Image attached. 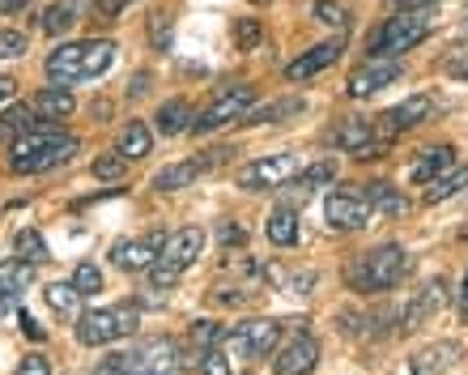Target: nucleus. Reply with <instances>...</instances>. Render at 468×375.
<instances>
[{
    "label": "nucleus",
    "instance_id": "nucleus-1",
    "mask_svg": "<svg viewBox=\"0 0 468 375\" xmlns=\"http://www.w3.org/2000/svg\"><path fill=\"white\" fill-rule=\"evenodd\" d=\"M413 269V256H409L400 243H379L370 252H357L346 264V286L357 295H383V290H396Z\"/></svg>",
    "mask_w": 468,
    "mask_h": 375
},
{
    "label": "nucleus",
    "instance_id": "nucleus-2",
    "mask_svg": "<svg viewBox=\"0 0 468 375\" xmlns=\"http://www.w3.org/2000/svg\"><path fill=\"white\" fill-rule=\"evenodd\" d=\"M77 150H81L77 137H69V133H60V128H51V124H38L30 133H22V137H13L9 171H17V176H43V171L64 166Z\"/></svg>",
    "mask_w": 468,
    "mask_h": 375
},
{
    "label": "nucleus",
    "instance_id": "nucleus-3",
    "mask_svg": "<svg viewBox=\"0 0 468 375\" xmlns=\"http://www.w3.org/2000/svg\"><path fill=\"white\" fill-rule=\"evenodd\" d=\"M115 60V43L112 38H86V43H60L48 56V77L51 86H77L90 77H102Z\"/></svg>",
    "mask_w": 468,
    "mask_h": 375
},
{
    "label": "nucleus",
    "instance_id": "nucleus-4",
    "mask_svg": "<svg viewBox=\"0 0 468 375\" xmlns=\"http://www.w3.org/2000/svg\"><path fill=\"white\" fill-rule=\"evenodd\" d=\"M205 252V230L200 226H184V230H175L166 235L162 243V256L149 264V290H171L179 277H184L187 264H197V256Z\"/></svg>",
    "mask_w": 468,
    "mask_h": 375
},
{
    "label": "nucleus",
    "instance_id": "nucleus-5",
    "mask_svg": "<svg viewBox=\"0 0 468 375\" xmlns=\"http://www.w3.org/2000/svg\"><path fill=\"white\" fill-rule=\"evenodd\" d=\"M426 38H431V17H426V9H400L396 17H388V22L370 35L367 56H400V51H413L418 43H426Z\"/></svg>",
    "mask_w": 468,
    "mask_h": 375
},
{
    "label": "nucleus",
    "instance_id": "nucleus-6",
    "mask_svg": "<svg viewBox=\"0 0 468 375\" xmlns=\"http://www.w3.org/2000/svg\"><path fill=\"white\" fill-rule=\"evenodd\" d=\"M141 325V312L133 303H115V307H94V312L77 316V341L81 346H112V341L133 338Z\"/></svg>",
    "mask_w": 468,
    "mask_h": 375
},
{
    "label": "nucleus",
    "instance_id": "nucleus-7",
    "mask_svg": "<svg viewBox=\"0 0 468 375\" xmlns=\"http://www.w3.org/2000/svg\"><path fill=\"white\" fill-rule=\"evenodd\" d=\"M282 325L285 320H243V325L226 328L222 350L230 359H264V354H277L282 346Z\"/></svg>",
    "mask_w": 468,
    "mask_h": 375
},
{
    "label": "nucleus",
    "instance_id": "nucleus-8",
    "mask_svg": "<svg viewBox=\"0 0 468 375\" xmlns=\"http://www.w3.org/2000/svg\"><path fill=\"white\" fill-rule=\"evenodd\" d=\"M251 107H256V90L247 86V81H239V86L222 90L200 115H192V133H218V128H226L230 120H243Z\"/></svg>",
    "mask_w": 468,
    "mask_h": 375
},
{
    "label": "nucleus",
    "instance_id": "nucleus-9",
    "mask_svg": "<svg viewBox=\"0 0 468 375\" xmlns=\"http://www.w3.org/2000/svg\"><path fill=\"white\" fill-rule=\"evenodd\" d=\"M298 171H303V166H298V154H264V158H256V163H247L243 171H239V188H243V192H277V188H285Z\"/></svg>",
    "mask_w": 468,
    "mask_h": 375
},
{
    "label": "nucleus",
    "instance_id": "nucleus-10",
    "mask_svg": "<svg viewBox=\"0 0 468 375\" xmlns=\"http://www.w3.org/2000/svg\"><path fill=\"white\" fill-rule=\"evenodd\" d=\"M370 218H375V205H370L357 188H341V192H333V197L324 200V222H328V230H341V235L367 230Z\"/></svg>",
    "mask_w": 468,
    "mask_h": 375
},
{
    "label": "nucleus",
    "instance_id": "nucleus-11",
    "mask_svg": "<svg viewBox=\"0 0 468 375\" xmlns=\"http://www.w3.org/2000/svg\"><path fill=\"white\" fill-rule=\"evenodd\" d=\"M128 359H133L136 375H179V371H184L179 346H175L171 338H145V341H136L133 350H128Z\"/></svg>",
    "mask_w": 468,
    "mask_h": 375
},
{
    "label": "nucleus",
    "instance_id": "nucleus-12",
    "mask_svg": "<svg viewBox=\"0 0 468 375\" xmlns=\"http://www.w3.org/2000/svg\"><path fill=\"white\" fill-rule=\"evenodd\" d=\"M400 60L396 56H367V64H357L354 73H349L346 81V94L349 99H367V94H379L383 86H392V81H400Z\"/></svg>",
    "mask_w": 468,
    "mask_h": 375
},
{
    "label": "nucleus",
    "instance_id": "nucleus-13",
    "mask_svg": "<svg viewBox=\"0 0 468 375\" xmlns=\"http://www.w3.org/2000/svg\"><path fill=\"white\" fill-rule=\"evenodd\" d=\"M230 154H234V150H226V145H218V150L200 154V158H184V163L162 166L158 176H154V188H158V192H179V188H187V184H192V179L209 176L213 166H222L226 158H230Z\"/></svg>",
    "mask_w": 468,
    "mask_h": 375
},
{
    "label": "nucleus",
    "instance_id": "nucleus-14",
    "mask_svg": "<svg viewBox=\"0 0 468 375\" xmlns=\"http://www.w3.org/2000/svg\"><path fill=\"white\" fill-rule=\"evenodd\" d=\"M162 243H166L162 230H149V235H136V239H120V243H112V264L123 269V273H145L149 264L162 256Z\"/></svg>",
    "mask_w": 468,
    "mask_h": 375
},
{
    "label": "nucleus",
    "instance_id": "nucleus-15",
    "mask_svg": "<svg viewBox=\"0 0 468 375\" xmlns=\"http://www.w3.org/2000/svg\"><path fill=\"white\" fill-rule=\"evenodd\" d=\"M333 145L354 154V158H379V154L388 150V141L375 137V124H370V120H341V124L333 128Z\"/></svg>",
    "mask_w": 468,
    "mask_h": 375
},
{
    "label": "nucleus",
    "instance_id": "nucleus-16",
    "mask_svg": "<svg viewBox=\"0 0 468 375\" xmlns=\"http://www.w3.org/2000/svg\"><path fill=\"white\" fill-rule=\"evenodd\" d=\"M434 115V99L431 94H413V99H405L400 107H392V112H383L379 115V133L383 141H392L396 133H409V128H418V124H426Z\"/></svg>",
    "mask_w": 468,
    "mask_h": 375
},
{
    "label": "nucleus",
    "instance_id": "nucleus-17",
    "mask_svg": "<svg viewBox=\"0 0 468 375\" xmlns=\"http://www.w3.org/2000/svg\"><path fill=\"white\" fill-rule=\"evenodd\" d=\"M315 363H320V341L311 338V333H298L294 341L277 346V359H272L277 375H311Z\"/></svg>",
    "mask_w": 468,
    "mask_h": 375
},
{
    "label": "nucleus",
    "instance_id": "nucleus-18",
    "mask_svg": "<svg viewBox=\"0 0 468 375\" xmlns=\"http://www.w3.org/2000/svg\"><path fill=\"white\" fill-rule=\"evenodd\" d=\"M443 307H447V282H443V277H434V282H426V286L418 290V299L400 312V328H418L421 320L439 316Z\"/></svg>",
    "mask_w": 468,
    "mask_h": 375
},
{
    "label": "nucleus",
    "instance_id": "nucleus-19",
    "mask_svg": "<svg viewBox=\"0 0 468 375\" xmlns=\"http://www.w3.org/2000/svg\"><path fill=\"white\" fill-rule=\"evenodd\" d=\"M336 56H341V38H328V43H315L311 51H303L298 60L285 64V77L290 81H311L315 73H324L328 64H336Z\"/></svg>",
    "mask_w": 468,
    "mask_h": 375
},
{
    "label": "nucleus",
    "instance_id": "nucleus-20",
    "mask_svg": "<svg viewBox=\"0 0 468 375\" xmlns=\"http://www.w3.org/2000/svg\"><path fill=\"white\" fill-rule=\"evenodd\" d=\"M26 286H30V264L22 256L17 261H0V316H9L22 303Z\"/></svg>",
    "mask_w": 468,
    "mask_h": 375
},
{
    "label": "nucleus",
    "instance_id": "nucleus-21",
    "mask_svg": "<svg viewBox=\"0 0 468 375\" xmlns=\"http://www.w3.org/2000/svg\"><path fill=\"white\" fill-rule=\"evenodd\" d=\"M456 359H460L456 341H434V346H426V350H418L409 359V371L413 375H447Z\"/></svg>",
    "mask_w": 468,
    "mask_h": 375
},
{
    "label": "nucleus",
    "instance_id": "nucleus-22",
    "mask_svg": "<svg viewBox=\"0 0 468 375\" xmlns=\"http://www.w3.org/2000/svg\"><path fill=\"white\" fill-rule=\"evenodd\" d=\"M452 166H456V150H452V145H431V150H421V158L413 163L409 179H413V184H434V179L443 176V171H452Z\"/></svg>",
    "mask_w": 468,
    "mask_h": 375
},
{
    "label": "nucleus",
    "instance_id": "nucleus-23",
    "mask_svg": "<svg viewBox=\"0 0 468 375\" xmlns=\"http://www.w3.org/2000/svg\"><path fill=\"white\" fill-rule=\"evenodd\" d=\"M30 107H35V115L43 120V124H51V120L73 115V94H69L64 86H48V90H38L35 99H30Z\"/></svg>",
    "mask_w": 468,
    "mask_h": 375
},
{
    "label": "nucleus",
    "instance_id": "nucleus-24",
    "mask_svg": "<svg viewBox=\"0 0 468 375\" xmlns=\"http://www.w3.org/2000/svg\"><path fill=\"white\" fill-rule=\"evenodd\" d=\"M362 197L375 205V213H388V218H400V213H409V200L400 188L383 184V179H375V184H362Z\"/></svg>",
    "mask_w": 468,
    "mask_h": 375
},
{
    "label": "nucleus",
    "instance_id": "nucleus-25",
    "mask_svg": "<svg viewBox=\"0 0 468 375\" xmlns=\"http://www.w3.org/2000/svg\"><path fill=\"white\" fill-rule=\"evenodd\" d=\"M86 5H94V0H56V5L43 13V30H48V35H64L73 22H81Z\"/></svg>",
    "mask_w": 468,
    "mask_h": 375
},
{
    "label": "nucleus",
    "instance_id": "nucleus-26",
    "mask_svg": "<svg viewBox=\"0 0 468 375\" xmlns=\"http://www.w3.org/2000/svg\"><path fill=\"white\" fill-rule=\"evenodd\" d=\"M264 235L277 243V248H290V243H298V213L294 209H272L269 222H264Z\"/></svg>",
    "mask_w": 468,
    "mask_h": 375
},
{
    "label": "nucleus",
    "instance_id": "nucleus-27",
    "mask_svg": "<svg viewBox=\"0 0 468 375\" xmlns=\"http://www.w3.org/2000/svg\"><path fill=\"white\" fill-rule=\"evenodd\" d=\"M336 179V163L333 158H324V163H311L307 171H298L294 176V192H298V200H307L315 188H324V184H333Z\"/></svg>",
    "mask_w": 468,
    "mask_h": 375
},
{
    "label": "nucleus",
    "instance_id": "nucleus-28",
    "mask_svg": "<svg viewBox=\"0 0 468 375\" xmlns=\"http://www.w3.org/2000/svg\"><path fill=\"white\" fill-rule=\"evenodd\" d=\"M192 128V107L184 99H171L158 107V133L162 137H175V133H187Z\"/></svg>",
    "mask_w": 468,
    "mask_h": 375
},
{
    "label": "nucleus",
    "instance_id": "nucleus-29",
    "mask_svg": "<svg viewBox=\"0 0 468 375\" xmlns=\"http://www.w3.org/2000/svg\"><path fill=\"white\" fill-rule=\"evenodd\" d=\"M307 107L303 99H282V102H264V107H251V112L239 120V124H277V120H285V115H298Z\"/></svg>",
    "mask_w": 468,
    "mask_h": 375
},
{
    "label": "nucleus",
    "instance_id": "nucleus-30",
    "mask_svg": "<svg viewBox=\"0 0 468 375\" xmlns=\"http://www.w3.org/2000/svg\"><path fill=\"white\" fill-rule=\"evenodd\" d=\"M460 188H468V166H452V171H443L434 184H426V192H421V197L431 200V205H439V200L456 197Z\"/></svg>",
    "mask_w": 468,
    "mask_h": 375
},
{
    "label": "nucleus",
    "instance_id": "nucleus-31",
    "mask_svg": "<svg viewBox=\"0 0 468 375\" xmlns=\"http://www.w3.org/2000/svg\"><path fill=\"white\" fill-rule=\"evenodd\" d=\"M149 150H154V133L141 120H128V128L120 133V154L123 158H145Z\"/></svg>",
    "mask_w": 468,
    "mask_h": 375
},
{
    "label": "nucleus",
    "instance_id": "nucleus-32",
    "mask_svg": "<svg viewBox=\"0 0 468 375\" xmlns=\"http://www.w3.org/2000/svg\"><path fill=\"white\" fill-rule=\"evenodd\" d=\"M13 248H17V256H22L26 264H43L51 256L48 243H43V235H38L35 226H22V230H17V239H13Z\"/></svg>",
    "mask_w": 468,
    "mask_h": 375
},
{
    "label": "nucleus",
    "instance_id": "nucleus-33",
    "mask_svg": "<svg viewBox=\"0 0 468 375\" xmlns=\"http://www.w3.org/2000/svg\"><path fill=\"white\" fill-rule=\"evenodd\" d=\"M43 295H48V307L56 316H77V303H81V290L73 286V282H51L48 290H43Z\"/></svg>",
    "mask_w": 468,
    "mask_h": 375
},
{
    "label": "nucleus",
    "instance_id": "nucleus-34",
    "mask_svg": "<svg viewBox=\"0 0 468 375\" xmlns=\"http://www.w3.org/2000/svg\"><path fill=\"white\" fill-rule=\"evenodd\" d=\"M197 371L200 375H230V354L222 346H213V350H197Z\"/></svg>",
    "mask_w": 468,
    "mask_h": 375
},
{
    "label": "nucleus",
    "instance_id": "nucleus-35",
    "mask_svg": "<svg viewBox=\"0 0 468 375\" xmlns=\"http://www.w3.org/2000/svg\"><path fill=\"white\" fill-rule=\"evenodd\" d=\"M73 286L81 290V299H86V295H99L102 290V269L99 264H90V261H81L73 269Z\"/></svg>",
    "mask_w": 468,
    "mask_h": 375
},
{
    "label": "nucleus",
    "instance_id": "nucleus-36",
    "mask_svg": "<svg viewBox=\"0 0 468 375\" xmlns=\"http://www.w3.org/2000/svg\"><path fill=\"white\" fill-rule=\"evenodd\" d=\"M192 341H197V350H213V346L226 341V328L213 325V320H197V325H192Z\"/></svg>",
    "mask_w": 468,
    "mask_h": 375
},
{
    "label": "nucleus",
    "instance_id": "nucleus-37",
    "mask_svg": "<svg viewBox=\"0 0 468 375\" xmlns=\"http://www.w3.org/2000/svg\"><path fill=\"white\" fill-rule=\"evenodd\" d=\"M123 171H128V158H123L120 150H115V154H102V158H94V179H120Z\"/></svg>",
    "mask_w": 468,
    "mask_h": 375
},
{
    "label": "nucleus",
    "instance_id": "nucleus-38",
    "mask_svg": "<svg viewBox=\"0 0 468 375\" xmlns=\"http://www.w3.org/2000/svg\"><path fill=\"white\" fill-rule=\"evenodd\" d=\"M94 375H136V367H133V359H128V350H115V354H107V359H99Z\"/></svg>",
    "mask_w": 468,
    "mask_h": 375
},
{
    "label": "nucleus",
    "instance_id": "nucleus-39",
    "mask_svg": "<svg viewBox=\"0 0 468 375\" xmlns=\"http://www.w3.org/2000/svg\"><path fill=\"white\" fill-rule=\"evenodd\" d=\"M315 22H324V26H336V30H346V5H336V0H320L315 5Z\"/></svg>",
    "mask_w": 468,
    "mask_h": 375
},
{
    "label": "nucleus",
    "instance_id": "nucleus-40",
    "mask_svg": "<svg viewBox=\"0 0 468 375\" xmlns=\"http://www.w3.org/2000/svg\"><path fill=\"white\" fill-rule=\"evenodd\" d=\"M22 51H26L22 30H0V60H17Z\"/></svg>",
    "mask_w": 468,
    "mask_h": 375
},
{
    "label": "nucleus",
    "instance_id": "nucleus-41",
    "mask_svg": "<svg viewBox=\"0 0 468 375\" xmlns=\"http://www.w3.org/2000/svg\"><path fill=\"white\" fill-rule=\"evenodd\" d=\"M234 38H239V48L251 51L260 43V22L256 17H239V30H234Z\"/></svg>",
    "mask_w": 468,
    "mask_h": 375
},
{
    "label": "nucleus",
    "instance_id": "nucleus-42",
    "mask_svg": "<svg viewBox=\"0 0 468 375\" xmlns=\"http://www.w3.org/2000/svg\"><path fill=\"white\" fill-rule=\"evenodd\" d=\"M128 5H133V0H94V5H90V13H94L99 22H115Z\"/></svg>",
    "mask_w": 468,
    "mask_h": 375
},
{
    "label": "nucleus",
    "instance_id": "nucleus-43",
    "mask_svg": "<svg viewBox=\"0 0 468 375\" xmlns=\"http://www.w3.org/2000/svg\"><path fill=\"white\" fill-rule=\"evenodd\" d=\"M17 375H51V363H48V354H26L22 363H17Z\"/></svg>",
    "mask_w": 468,
    "mask_h": 375
},
{
    "label": "nucleus",
    "instance_id": "nucleus-44",
    "mask_svg": "<svg viewBox=\"0 0 468 375\" xmlns=\"http://www.w3.org/2000/svg\"><path fill=\"white\" fill-rule=\"evenodd\" d=\"M218 239H222L226 248H230V243H234V248H243L247 230H243V226H234V222H222V226H218Z\"/></svg>",
    "mask_w": 468,
    "mask_h": 375
},
{
    "label": "nucleus",
    "instance_id": "nucleus-45",
    "mask_svg": "<svg viewBox=\"0 0 468 375\" xmlns=\"http://www.w3.org/2000/svg\"><path fill=\"white\" fill-rule=\"evenodd\" d=\"M392 9H434L439 0H388Z\"/></svg>",
    "mask_w": 468,
    "mask_h": 375
},
{
    "label": "nucleus",
    "instance_id": "nucleus-46",
    "mask_svg": "<svg viewBox=\"0 0 468 375\" xmlns=\"http://www.w3.org/2000/svg\"><path fill=\"white\" fill-rule=\"evenodd\" d=\"M171 38V22H166V13H158V22H154V43H166Z\"/></svg>",
    "mask_w": 468,
    "mask_h": 375
},
{
    "label": "nucleus",
    "instance_id": "nucleus-47",
    "mask_svg": "<svg viewBox=\"0 0 468 375\" xmlns=\"http://www.w3.org/2000/svg\"><path fill=\"white\" fill-rule=\"evenodd\" d=\"M460 320L468 325V273H464V286H460Z\"/></svg>",
    "mask_w": 468,
    "mask_h": 375
},
{
    "label": "nucleus",
    "instance_id": "nucleus-48",
    "mask_svg": "<svg viewBox=\"0 0 468 375\" xmlns=\"http://www.w3.org/2000/svg\"><path fill=\"white\" fill-rule=\"evenodd\" d=\"M22 333H30V338H43V328L35 325V320H30V316L22 312Z\"/></svg>",
    "mask_w": 468,
    "mask_h": 375
},
{
    "label": "nucleus",
    "instance_id": "nucleus-49",
    "mask_svg": "<svg viewBox=\"0 0 468 375\" xmlns=\"http://www.w3.org/2000/svg\"><path fill=\"white\" fill-rule=\"evenodd\" d=\"M30 0H0V13H17V9H26Z\"/></svg>",
    "mask_w": 468,
    "mask_h": 375
},
{
    "label": "nucleus",
    "instance_id": "nucleus-50",
    "mask_svg": "<svg viewBox=\"0 0 468 375\" xmlns=\"http://www.w3.org/2000/svg\"><path fill=\"white\" fill-rule=\"evenodd\" d=\"M13 99V77H0V102Z\"/></svg>",
    "mask_w": 468,
    "mask_h": 375
},
{
    "label": "nucleus",
    "instance_id": "nucleus-51",
    "mask_svg": "<svg viewBox=\"0 0 468 375\" xmlns=\"http://www.w3.org/2000/svg\"><path fill=\"white\" fill-rule=\"evenodd\" d=\"M464 239H468V235H464Z\"/></svg>",
    "mask_w": 468,
    "mask_h": 375
}]
</instances>
